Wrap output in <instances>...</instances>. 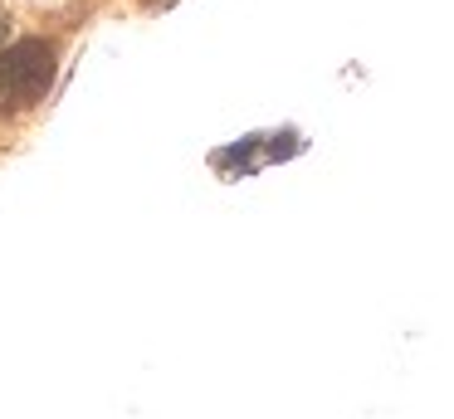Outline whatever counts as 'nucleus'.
Returning a JSON list of instances; mask_svg holds the SVG:
<instances>
[{"label": "nucleus", "instance_id": "nucleus-1", "mask_svg": "<svg viewBox=\"0 0 454 419\" xmlns=\"http://www.w3.org/2000/svg\"><path fill=\"white\" fill-rule=\"evenodd\" d=\"M59 54L50 39H15L11 49H0V103L30 107L50 93Z\"/></svg>", "mask_w": 454, "mask_h": 419}, {"label": "nucleus", "instance_id": "nucleus-2", "mask_svg": "<svg viewBox=\"0 0 454 419\" xmlns=\"http://www.w3.org/2000/svg\"><path fill=\"white\" fill-rule=\"evenodd\" d=\"M11 39V10H5V0H0V44Z\"/></svg>", "mask_w": 454, "mask_h": 419}]
</instances>
